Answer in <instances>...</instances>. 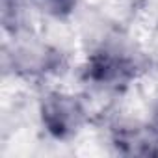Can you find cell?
Returning <instances> with one entry per match:
<instances>
[{
    "label": "cell",
    "mask_w": 158,
    "mask_h": 158,
    "mask_svg": "<svg viewBox=\"0 0 158 158\" xmlns=\"http://www.w3.org/2000/svg\"><path fill=\"white\" fill-rule=\"evenodd\" d=\"M82 108L73 97L50 95L41 108L43 123L54 138L71 136L82 121Z\"/></svg>",
    "instance_id": "6da1fadb"
},
{
    "label": "cell",
    "mask_w": 158,
    "mask_h": 158,
    "mask_svg": "<svg viewBox=\"0 0 158 158\" xmlns=\"http://www.w3.org/2000/svg\"><path fill=\"white\" fill-rule=\"evenodd\" d=\"M151 128V132H152V136L156 138V141H158V106H156V110H154V117H152V125L149 127Z\"/></svg>",
    "instance_id": "277c9868"
},
{
    "label": "cell",
    "mask_w": 158,
    "mask_h": 158,
    "mask_svg": "<svg viewBox=\"0 0 158 158\" xmlns=\"http://www.w3.org/2000/svg\"><path fill=\"white\" fill-rule=\"evenodd\" d=\"M86 73L97 84H119L134 76V63L115 52H101L89 60Z\"/></svg>",
    "instance_id": "7a4b0ae2"
},
{
    "label": "cell",
    "mask_w": 158,
    "mask_h": 158,
    "mask_svg": "<svg viewBox=\"0 0 158 158\" xmlns=\"http://www.w3.org/2000/svg\"><path fill=\"white\" fill-rule=\"evenodd\" d=\"M39 4L52 15L61 17L73 11L74 8V0H39Z\"/></svg>",
    "instance_id": "3957f363"
}]
</instances>
